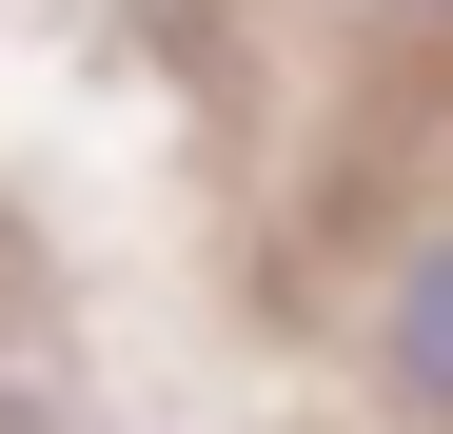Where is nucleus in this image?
Segmentation results:
<instances>
[{
    "instance_id": "obj_1",
    "label": "nucleus",
    "mask_w": 453,
    "mask_h": 434,
    "mask_svg": "<svg viewBox=\"0 0 453 434\" xmlns=\"http://www.w3.org/2000/svg\"><path fill=\"white\" fill-rule=\"evenodd\" d=\"M395 376H414V395L453 415V237H434V257L395 276Z\"/></svg>"
}]
</instances>
